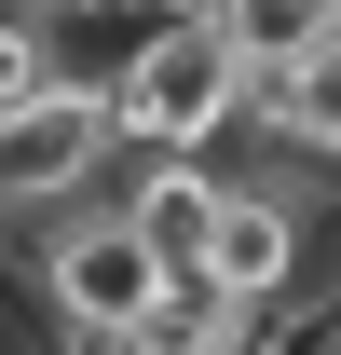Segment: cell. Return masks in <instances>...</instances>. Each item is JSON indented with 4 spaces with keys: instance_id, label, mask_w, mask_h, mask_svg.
Segmentation results:
<instances>
[{
    "instance_id": "obj_1",
    "label": "cell",
    "mask_w": 341,
    "mask_h": 355,
    "mask_svg": "<svg viewBox=\"0 0 341 355\" xmlns=\"http://www.w3.org/2000/svg\"><path fill=\"white\" fill-rule=\"evenodd\" d=\"M110 123L123 150H164V164H205L218 137L246 123V69L218 28H137V55L110 69Z\"/></svg>"
},
{
    "instance_id": "obj_2",
    "label": "cell",
    "mask_w": 341,
    "mask_h": 355,
    "mask_svg": "<svg viewBox=\"0 0 341 355\" xmlns=\"http://www.w3.org/2000/svg\"><path fill=\"white\" fill-rule=\"evenodd\" d=\"M177 273L150 260V232L123 219V205H82V219L42 232V301H55V342L69 355H123V328L150 301H164Z\"/></svg>"
},
{
    "instance_id": "obj_3",
    "label": "cell",
    "mask_w": 341,
    "mask_h": 355,
    "mask_svg": "<svg viewBox=\"0 0 341 355\" xmlns=\"http://www.w3.org/2000/svg\"><path fill=\"white\" fill-rule=\"evenodd\" d=\"M123 164V123H110V83H55L42 110L0 123V219H82L96 178Z\"/></svg>"
},
{
    "instance_id": "obj_4",
    "label": "cell",
    "mask_w": 341,
    "mask_h": 355,
    "mask_svg": "<svg viewBox=\"0 0 341 355\" xmlns=\"http://www.w3.org/2000/svg\"><path fill=\"white\" fill-rule=\"evenodd\" d=\"M300 205H314V191H246V178H232V191H218V219H205V287L218 301H246V314H273V301H300Z\"/></svg>"
},
{
    "instance_id": "obj_5",
    "label": "cell",
    "mask_w": 341,
    "mask_h": 355,
    "mask_svg": "<svg viewBox=\"0 0 341 355\" xmlns=\"http://www.w3.org/2000/svg\"><path fill=\"white\" fill-rule=\"evenodd\" d=\"M110 178H123L110 205L150 232V260H164V273H191V260H205V219H218V191H232L218 164H164V150H137V164H110Z\"/></svg>"
},
{
    "instance_id": "obj_6",
    "label": "cell",
    "mask_w": 341,
    "mask_h": 355,
    "mask_svg": "<svg viewBox=\"0 0 341 355\" xmlns=\"http://www.w3.org/2000/svg\"><path fill=\"white\" fill-rule=\"evenodd\" d=\"M246 328H259L246 301H218L205 273H177L164 301H150V314L123 328V355H246Z\"/></svg>"
},
{
    "instance_id": "obj_7",
    "label": "cell",
    "mask_w": 341,
    "mask_h": 355,
    "mask_svg": "<svg viewBox=\"0 0 341 355\" xmlns=\"http://www.w3.org/2000/svg\"><path fill=\"white\" fill-rule=\"evenodd\" d=\"M55 83H69V55H55V28H28V14H0V123H14V110H42Z\"/></svg>"
}]
</instances>
